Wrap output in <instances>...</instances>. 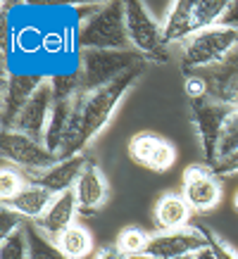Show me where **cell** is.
<instances>
[{
    "label": "cell",
    "mask_w": 238,
    "mask_h": 259,
    "mask_svg": "<svg viewBox=\"0 0 238 259\" xmlns=\"http://www.w3.org/2000/svg\"><path fill=\"white\" fill-rule=\"evenodd\" d=\"M143 71H145V67L129 71L127 76H122L119 81L100 88V91L79 95L76 107H74V117H71V126L62 143V150H60V159L84 155L88 143L110 124V119L119 110L122 100L127 98V93L134 88L136 81L143 76Z\"/></svg>",
    "instance_id": "obj_1"
},
{
    "label": "cell",
    "mask_w": 238,
    "mask_h": 259,
    "mask_svg": "<svg viewBox=\"0 0 238 259\" xmlns=\"http://www.w3.org/2000/svg\"><path fill=\"white\" fill-rule=\"evenodd\" d=\"M0 259H31V247H29V221L24 224L17 233L5 238L0 243Z\"/></svg>",
    "instance_id": "obj_23"
},
{
    "label": "cell",
    "mask_w": 238,
    "mask_h": 259,
    "mask_svg": "<svg viewBox=\"0 0 238 259\" xmlns=\"http://www.w3.org/2000/svg\"><path fill=\"white\" fill-rule=\"evenodd\" d=\"M26 183H29L26 176H22L19 171H15V169H10V166L3 164V171H0V197H3V202L12 200Z\"/></svg>",
    "instance_id": "obj_25"
},
{
    "label": "cell",
    "mask_w": 238,
    "mask_h": 259,
    "mask_svg": "<svg viewBox=\"0 0 238 259\" xmlns=\"http://www.w3.org/2000/svg\"><path fill=\"white\" fill-rule=\"evenodd\" d=\"M48 76L43 74H33V71H12L5 81V91H3V128L10 131L17 117L22 114L26 102L31 100V95L38 91V86Z\"/></svg>",
    "instance_id": "obj_10"
},
{
    "label": "cell",
    "mask_w": 238,
    "mask_h": 259,
    "mask_svg": "<svg viewBox=\"0 0 238 259\" xmlns=\"http://www.w3.org/2000/svg\"><path fill=\"white\" fill-rule=\"evenodd\" d=\"M76 214H81L79 204H76V195H74V190H67V193H60L53 197L46 214L38 221H33V226L50 240H57L67 228L76 224Z\"/></svg>",
    "instance_id": "obj_15"
},
{
    "label": "cell",
    "mask_w": 238,
    "mask_h": 259,
    "mask_svg": "<svg viewBox=\"0 0 238 259\" xmlns=\"http://www.w3.org/2000/svg\"><path fill=\"white\" fill-rule=\"evenodd\" d=\"M29 247H31V259H69L62 254V250L55 245V240L43 236L31 221H29Z\"/></svg>",
    "instance_id": "obj_24"
},
{
    "label": "cell",
    "mask_w": 238,
    "mask_h": 259,
    "mask_svg": "<svg viewBox=\"0 0 238 259\" xmlns=\"http://www.w3.org/2000/svg\"><path fill=\"white\" fill-rule=\"evenodd\" d=\"M207 81V98L238 110V50L222 64L200 71Z\"/></svg>",
    "instance_id": "obj_13"
},
{
    "label": "cell",
    "mask_w": 238,
    "mask_h": 259,
    "mask_svg": "<svg viewBox=\"0 0 238 259\" xmlns=\"http://www.w3.org/2000/svg\"><path fill=\"white\" fill-rule=\"evenodd\" d=\"M95 259H131V257H127L117 245H107V247H103V250L98 252V257Z\"/></svg>",
    "instance_id": "obj_32"
},
{
    "label": "cell",
    "mask_w": 238,
    "mask_h": 259,
    "mask_svg": "<svg viewBox=\"0 0 238 259\" xmlns=\"http://www.w3.org/2000/svg\"><path fill=\"white\" fill-rule=\"evenodd\" d=\"M136 259H190V257H148V254H143V257H136Z\"/></svg>",
    "instance_id": "obj_34"
},
{
    "label": "cell",
    "mask_w": 238,
    "mask_h": 259,
    "mask_svg": "<svg viewBox=\"0 0 238 259\" xmlns=\"http://www.w3.org/2000/svg\"><path fill=\"white\" fill-rule=\"evenodd\" d=\"M74 40L79 50H134L127 31V3H105L86 15Z\"/></svg>",
    "instance_id": "obj_2"
},
{
    "label": "cell",
    "mask_w": 238,
    "mask_h": 259,
    "mask_svg": "<svg viewBox=\"0 0 238 259\" xmlns=\"http://www.w3.org/2000/svg\"><path fill=\"white\" fill-rule=\"evenodd\" d=\"M24 224H26V219H22L17 212H12L10 207L3 204V209H0V238H3V240L10 238L12 233H17Z\"/></svg>",
    "instance_id": "obj_28"
},
{
    "label": "cell",
    "mask_w": 238,
    "mask_h": 259,
    "mask_svg": "<svg viewBox=\"0 0 238 259\" xmlns=\"http://www.w3.org/2000/svg\"><path fill=\"white\" fill-rule=\"evenodd\" d=\"M81 95V93H79ZM76 98H60L53 105V112H50V121H48L46 136H43V143L50 152H55L60 157V150H62V143L67 138V131L71 126V117H74V107H76Z\"/></svg>",
    "instance_id": "obj_19"
},
{
    "label": "cell",
    "mask_w": 238,
    "mask_h": 259,
    "mask_svg": "<svg viewBox=\"0 0 238 259\" xmlns=\"http://www.w3.org/2000/svg\"><path fill=\"white\" fill-rule=\"evenodd\" d=\"M222 26H229V29H238V0L236 3H229L226 8V15L222 19Z\"/></svg>",
    "instance_id": "obj_31"
},
{
    "label": "cell",
    "mask_w": 238,
    "mask_h": 259,
    "mask_svg": "<svg viewBox=\"0 0 238 259\" xmlns=\"http://www.w3.org/2000/svg\"><path fill=\"white\" fill-rule=\"evenodd\" d=\"M190 259H214V252L210 245H205L203 250H198L195 254H190Z\"/></svg>",
    "instance_id": "obj_33"
},
{
    "label": "cell",
    "mask_w": 238,
    "mask_h": 259,
    "mask_svg": "<svg viewBox=\"0 0 238 259\" xmlns=\"http://www.w3.org/2000/svg\"><path fill=\"white\" fill-rule=\"evenodd\" d=\"M53 193L48 188H43V186H38V183H33V181H29L26 186H24L19 193H17L12 200H8V202H3L5 207H10L12 212H17L22 219L26 221H38L43 214H46V209L50 207V202H53Z\"/></svg>",
    "instance_id": "obj_17"
},
{
    "label": "cell",
    "mask_w": 238,
    "mask_h": 259,
    "mask_svg": "<svg viewBox=\"0 0 238 259\" xmlns=\"http://www.w3.org/2000/svg\"><path fill=\"white\" fill-rule=\"evenodd\" d=\"M238 150V110H233V114L229 117L226 126H224V134H222V141H219V152H217V162L231 152Z\"/></svg>",
    "instance_id": "obj_26"
},
{
    "label": "cell",
    "mask_w": 238,
    "mask_h": 259,
    "mask_svg": "<svg viewBox=\"0 0 238 259\" xmlns=\"http://www.w3.org/2000/svg\"><path fill=\"white\" fill-rule=\"evenodd\" d=\"M88 164L86 155H74V157L60 159L55 166H50L41 174H24L26 181H33L43 188H48L53 195H60V193H67V190H74L76 181H79L84 166Z\"/></svg>",
    "instance_id": "obj_16"
},
{
    "label": "cell",
    "mask_w": 238,
    "mask_h": 259,
    "mask_svg": "<svg viewBox=\"0 0 238 259\" xmlns=\"http://www.w3.org/2000/svg\"><path fill=\"white\" fill-rule=\"evenodd\" d=\"M55 245L62 250L64 257L84 259L93 252V236H91V231L84 228L81 224H74V226H69L62 236L57 238Z\"/></svg>",
    "instance_id": "obj_21"
},
{
    "label": "cell",
    "mask_w": 238,
    "mask_h": 259,
    "mask_svg": "<svg viewBox=\"0 0 238 259\" xmlns=\"http://www.w3.org/2000/svg\"><path fill=\"white\" fill-rule=\"evenodd\" d=\"M162 33H165V43H183L190 36H195V24H193V15H190V0H179L172 5V12L167 17V22L162 24Z\"/></svg>",
    "instance_id": "obj_20"
},
{
    "label": "cell",
    "mask_w": 238,
    "mask_h": 259,
    "mask_svg": "<svg viewBox=\"0 0 238 259\" xmlns=\"http://www.w3.org/2000/svg\"><path fill=\"white\" fill-rule=\"evenodd\" d=\"M233 209L238 212V193H236V197H233Z\"/></svg>",
    "instance_id": "obj_35"
},
{
    "label": "cell",
    "mask_w": 238,
    "mask_h": 259,
    "mask_svg": "<svg viewBox=\"0 0 238 259\" xmlns=\"http://www.w3.org/2000/svg\"><path fill=\"white\" fill-rule=\"evenodd\" d=\"M183 91L188 95V100H205L207 98V81L200 71H193V74H186L183 79Z\"/></svg>",
    "instance_id": "obj_27"
},
{
    "label": "cell",
    "mask_w": 238,
    "mask_h": 259,
    "mask_svg": "<svg viewBox=\"0 0 238 259\" xmlns=\"http://www.w3.org/2000/svg\"><path fill=\"white\" fill-rule=\"evenodd\" d=\"M53 105H55V95H53V81L48 76V79L38 86V91L31 95V100L26 102V107H24L22 114L17 117V121L12 124L10 131H19V134L29 136L33 141L43 143L48 121H50V112H53Z\"/></svg>",
    "instance_id": "obj_9"
},
{
    "label": "cell",
    "mask_w": 238,
    "mask_h": 259,
    "mask_svg": "<svg viewBox=\"0 0 238 259\" xmlns=\"http://www.w3.org/2000/svg\"><path fill=\"white\" fill-rule=\"evenodd\" d=\"M200 228H203V233H205V238H207V245L212 247L214 259H238V252L233 250V247H229L222 238L214 236L212 231H210V228H205V226H200Z\"/></svg>",
    "instance_id": "obj_29"
},
{
    "label": "cell",
    "mask_w": 238,
    "mask_h": 259,
    "mask_svg": "<svg viewBox=\"0 0 238 259\" xmlns=\"http://www.w3.org/2000/svg\"><path fill=\"white\" fill-rule=\"evenodd\" d=\"M207 245L200 226H188L181 231H157L148 245V257H190Z\"/></svg>",
    "instance_id": "obj_11"
},
{
    "label": "cell",
    "mask_w": 238,
    "mask_h": 259,
    "mask_svg": "<svg viewBox=\"0 0 238 259\" xmlns=\"http://www.w3.org/2000/svg\"><path fill=\"white\" fill-rule=\"evenodd\" d=\"M127 31L131 48L136 53H141L145 60H150V62H167L169 60L162 24L148 12L145 3H138V0L127 3Z\"/></svg>",
    "instance_id": "obj_5"
},
{
    "label": "cell",
    "mask_w": 238,
    "mask_h": 259,
    "mask_svg": "<svg viewBox=\"0 0 238 259\" xmlns=\"http://www.w3.org/2000/svg\"><path fill=\"white\" fill-rule=\"evenodd\" d=\"M210 169H212L217 176H231V174H238V150L236 152H231V155H226V157H222L219 162H214Z\"/></svg>",
    "instance_id": "obj_30"
},
{
    "label": "cell",
    "mask_w": 238,
    "mask_h": 259,
    "mask_svg": "<svg viewBox=\"0 0 238 259\" xmlns=\"http://www.w3.org/2000/svg\"><path fill=\"white\" fill-rule=\"evenodd\" d=\"M233 114V107L212 102L210 98L205 100H193L190 102V117L198 131L200 150H203V164L212 166L217 162V152H219V141H222L224 126Z\"/></svg>",
    "instance_id": "obj_6"
},
{
    "label": "cell",
    "mask_w": 238,
    "mask_h": 259,
    "mask_svg": "<svg viewBox=\"0 0 238 259\" xmlns=\"http://www.w3.org/2000/svg\"><path fill=\"white\" fill-rule=\"evenodd\" d=\"M0 155H3V162L22 169L24 174H41L60 162L55 152L46 148V143L33 141L19 131H3Z\"/></svg>",
    "instance_id": "obj_7"
},
{
    "label": "cell",
    "mask_w": 238,
    "mask_h": 259,
    "mask_svg": "<svg viewBox=\"0 0 238 259\" xmlns=\"http://www.w3.org/2000/svg\"><path fill=\"white\" fill-rule=\"evenodd\" d=\"M74 195H76V204H79L81 214H95L98 209H103L107 197H110V183L105 179L103 169L91 159L84 166V171L74 186Z\"/></svg>",
    "instance_id": "obj_14"
},
{
    "label": "cell",
    "mask_w": 238,
    "mask_h": 259,
    "mask_svg": "<svg viewBox=\"0 0 238 259\" xmlns=\"http://www.w3.org/2000/svg\"><path fill=\"white\" fill-rule=\"evenodd\" d=\"M181 195L186 197L193 212L205 214L222 200V181L207 164H193L183 171Z\"/></svg>",
    "instance_id": "obj_8"
},
{
    "label": "cell",
    "mask_w": 238,
    "mask_h": 259,
    "mask_svg": "<svg viewBox=\"0 0 238 259\" xmlns=\"http://www.w3.org/2000/svg\"><path fill=\"white\" fill-rule=\"evenodd\" d=\"M193 209L181 193H167L157 200L155 207V226L157 231H181L188 228V219Z\"/></svg>",
    "instance_id": "obj_18"
},
{
    "label": "cell",
    "mask_w": 238,
    "mask_h": 259,
    "mask_svg": "<svg viewBox=\"0 0 238 259\" xmlns=\"http://www.w3.org/2000/svg\"><path fill=\"white\" fill-rule=\"evenodd\" d=\"M238 50V29L229 26H212L205 31L190 36L181 43V71L193 74L210 67L222 64L226 57H231Z\"/></svg>",
    "instance_id": "obj_4"
},
{
    "label": "cell",
    "mask_w": 238,
    "mask_h": 259,
    "mask_svg": "<svg viewBox=\"0 0 238 259\" xmlns=\"http://www.w3.org/2000/svg\"><path fill=\"white\" fill-rule=\"evenodd\" d=\"M129 155L136 164L145 166L150 171H167L176 162V148L169 141L155 134H138L129 143Z\"/></svg>",
    "instance_id": "obj_12"
},
{
    "label": "cell",
    "mask_w": 238,
    "mask_h": 259,
    "mask_svg": "<svg viewBox=\"0 0 238 259\" xmlns=\"http://www.w3.org/2000/svg\"><path fill=\"white\" fill-rule=\"evenodd\" d=\"M145 64L148 60L136 50H81L76 71L84 93H93Z\"/></svg>",
    "instance_id": "obj_3"
},
{
    "label": "cell",
    "mask_w": 238,
    "mask_h": 259,
    "mask_svg": "<svg viewBox=\"0 0 238 259\" xmlns=\"http://www.w3.org/2000/svg\"><path fill=\"white\" fill-rule=\"evenodd\" d=\"M150 238L152 233H148V231H143V228L138 226H127L119 231L117 236V247L127 257L136 259V257H143L145 252H148V245H150Z\"/></svg>",
    "instance_id": "obj_22"
}]
</instances>
